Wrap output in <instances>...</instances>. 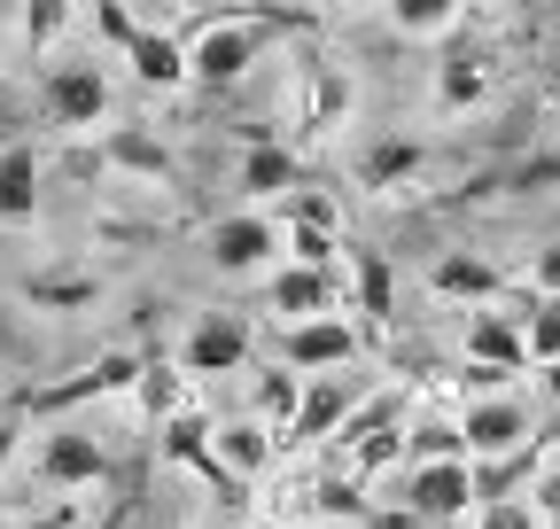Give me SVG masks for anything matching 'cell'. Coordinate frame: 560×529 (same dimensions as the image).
<instances>
[{"mask_svg":"<svg viewBox=\"0 0 560 529\" xmlns=\"http://www.w3.org/2000/svg\"><path fill=\"white\" fill-rule=\"evenodd\" d=\"M16 451H24V413H0V475L16 468Z\"/></svg>","mask_w":560,"mask_h":529,"instance_id":"obj_36","label":"cell"},{"mask_svg":"<svg viewBox=\"0 0 560 529\" xmlns=\"http://www.w3.org/2000/svg\"><path fill=\"white\" fill-rule=\"evenodd\" d=\"M459 358H467L475 374H499V381L529 374V351H522V304H482V311H467V327H459Z\"/></svg>","mask_w":560,"mask_h":529,"instance_id":"obj_9","label":"cell"},{"mask_svg":"<svg viewBox=\"0 0 560 529\" xmlns=\"http://www.w3.org/2000/svg\"><path fill=\"white\" fill-rule=\"evenodd\" d=\"M102 164L125 172V179H140V187H172V149L156 141L149 125H109L102 132Z\"/></svg>","mask_w":560,"mask_h":529,"instance_id":"obj_19","label":"cell"},{"mask_svg":"<svg viewBox=\"0 0 560 529\" xmlns=\"http://www.w3.org/2000/svg\"><path fill=\"white\" fill-rule=\"evenodd\" d=\"M234 187L249 195V211L289 203V195L304 187V156H296L289 141H272L265 125H249V149H242V179H234Z\"/></svg>","mask_w":560,"mask_h":529,"instance_id":"obj_14","label":"cell"},{"mask_svg":"<svg viewBox=\"0 0 560 529\" xmlns=\"http://www.w3.org/2000/svg\"><path fill=\"white\" fill-rule=\"evenodd\" d=\"M467 529H545V521H537V506H529V498H482Z\"/></svg>","mask_w":560,"mask_h":529,"instance_id":"obj_33","label":"cell"},{"mask_svg":"<svg viewBox=\"0 0 560 529\" xmlns=\"http://www.w3.org/2000/svg\"><path fill=\"white\" fill-rule=\"evenodd\" d=\"M86 24H94V32H102V47H109V55H125V39H132V32H140V16H132V9H125V0H102V9H94V16H86Z\"/></svg>","mask_w":560,"mask_h":529,"instance_id":"obj_34","label":"cell"},{"mask_svg":"<svg viewBox=\"0 0 560 529\" xmlns=\"http://www.w3.org/2000/svg\"><path fill=\"white\" fill-rule=\"evenodd\" d=\"M482 94H490V62H482V55H452L444 71H436V109H444V117L475 109Z\"/></svg>","mask_w":560,"mask_h":529,"instance_id":"obj_27","label":"cell"},{"mask_svg":"<svg viewBox=\"0 0 560 529\" xmlns=\"http://www.w3.org/2000/svg\"><path fill=\"white\" fill-rule=\"evenodd\" d=\"M350 109H359V79H350L342 62L312 55L304 71H296V125L327 141V132H342V125H350Z\"/></svg>","mask_w":560,"mask_h":529,"instance_id":"obj_13","label":"cell"},{"mask_svg":"<svg viewBox=\"0 0 560 529\" xmlns=\"http://www.w3.org/2000/svg\"><path fill=\"white\" fill-rule=\"evenodd\" d=\"M39 102L55 132H109V71L86 55H55L39 71Z\"/></svg>","mask_w":560,"mask_h":529,"instance_id":"obj_4","label":"cell"},{"mask_svg":"<svg viewBox=\"0 0 560 529\" xmlns=\"http://www.w3.org/2000/svg\"><path fill=\"white\" fill-rule=\"evenodd\" d=\"M342 264H350V311H359V336H366V327H389V311H397L389 257L382 249H342Z\"/></svg>","mask_w":560,"mask_h":529,"instance_id":"obj_20","label":"cell"},{"mask_svg":"<svg viewBox=\"0 0 560 529\" xmlns=\"http://www.w3.org/2000/svg\"><path fill=\"white\" fill-rule=\"evenodd\" d=\"M16 529H79V498H55L47 514H32V521H16Z\"/></svg>","mask_w":560,"mask_h":529,"instance_id":"obj_35","label":"cell"},{"mask_svg":"<svg viewBox=\"0 0 560 529\" xmlns=\"http://www.w3.org/2000/svg\"><path fill=\"white\" fill-rule=\"evenodd\" d=\"M39 483L47 491H62V498H79V491H94V483H109V451H102V436H86V428H70V421H55L47 436H39Z\"/></svg>","mask_w":560,"mask_h":529,"instance_id":"obj_10","label":"cell"},{"mask_svg":"<svg viewBox=\"0 0 560 529\" xmlns=\"http://www.w3.org/2000/svg\"><path fill=\"white\" fill-rule=\"evenodd\" d=\"M335 444H342V475H359V483H374V475L405 468V397L359 405V413H350V428H342Z\"/></svg>","mask_w":560,"mask_h":529,"instance_id":"obj_7","label":"cell"},{"mask_svg":"<svg viewBox=\"0 0 560 529\" xmlns=\"http://www.w3.org/2000/svg\"><path fill=\"white\" fill-rule=\"evenodd\" d=\"M350 413H359V389H350L342 374L304 381V397H296V421L280 428V451H319V444H335V436L350 428Z\"/></svg>","mask_w":560,"mask_h":529,"instance_id":"obj_11","label":"cell"},{"mask_svg":"<svg viewBox=\"0 0 560 529\" xmlns=\"http://www.w3.org/2000/svg\"><path fill=\"white\" fill-rule=\"evenodd\" d=\"M249 358H257V319H249V311H234V304L195 311V319H187V336H179V351H172V366H179L187 381H226V374H249Z\"/></svg>","mask_w":560,"mask_h":529,"instance_id":"obj_3","label":"cell"},{"mask_svg":"<svg viewBox=\"0 0 560 529\" xmlns=\"http://www.w3.org/2000/svg\"><path fill=\"white\" fill-rule=\"evenodd\" d=\"M420 164H429V149H420V141H374V149L359 156V187L397 195V187H412V179H420Z\"/></svg>","mask_w":560,"mask_h":529,"instance_id":"obj_24","label":"cell"},{"mask_svg":"<svg viewBox=\"0 0 560 529\" xmlns=\"http://www.w3.org/2000/svg\"><path fill=\"white\" fill-rule=\"evenodd\" d=\"M522 351H529V374L537 366H560V304H522Z\"/></svg>","mask_w":560,"mask_h":529,"instance_id":"obj_31","label":"cell"},{"mask_svg":"<svg viewBox=\"0 0 560 529\" xmlns=\"http://www.w3.org/2000/svg\"><path fill=\"white\" fill-rule=\"evenodd\" d=\"M459 444L475 459V475H499V468H522L537 451V413L522 389H490V397H467L459 405Z\"/></svg>","mask_w":560,"mask_h":529,"instance_id":"obj_2","label":"cell"},{"mask_svg":"<svg viewBox=\"0 0 560 529\" xmlns=\"http://www.w3.org/2000/svg\"><path fill=\"white\" fill-rule=\"evenodd\" d=\"M467 24L459 0H389V32L397 39H452Z\"/></svg>","mask_w":560,"mask_h":529,"instance_id":"obj_25","label":"cell"},{"mask_svg":"<svg viewBox=\"0 0 560 529\" xmlns=\"http://www.w3.org/2000/svg\"><path fill=\"white\" fill-rule=\"evenodd\" d=\"M265 311H272V327L335 319L342 311V281L335 273H312V264H272V273H265Z\"/></svg>","mask_w":560,"mask_h":529,"instance_id":"obj_12","label":"cell"},{"mask_svg":"<svg viewBox=\"0 0 560 529\" xmlns=\"http://www.w3.org/2000/svg\"><path fill=\"white\" fill-rule=\"evenodd\" d=\"M482 506V475H475V459H436V468H405V498L397 514L412 529H444V521H475Z\"/></svg>","mask_w":560,"mask_h":529,"instance_id":"obj_5","label":"cell"},{"mask_svg":"<svg viewBox=\"0 0 560 529\" xmlns=\"http://www.w3.org/2000/svg\"><path fill=\"white\" fill-rule=\"evenodd\" d=\"M249 529H289V521H280V514H265V521H249Z\"/></svg>","mask_w":560,"mask_h":529,"instance_id":"obj_38","label":"cell"},{"mask_svg":"<svg viewBox=\"0 0 560 529\" xmlns=\"http://www.w3.org/2000/svg\"><path fill=\"white\" fill-rule=\"evenodd\" d=\"M296 397H304V374L289 366H257V389H249V421H265L272 436L296 421Z\"/></svg>","mask_w":560,"mask_h":529,"instance_id":"obj_26","label":"cell"},{"mask_svg":"<svg viewBox=\"0 0 560 529\" xmlns=\"http://www.w3.org/2000/svg\"><path fill=\"white\" fill-rule=\"evenodd\" d=\"M522 281H529V296H537V304H560V234L529 249V273H522Z\"/></svg>","mask_w":560,"mask_h":529,"instance_id":"obj_32","label":"cell"},{"mask_svg":"<svg viewBox=\"0 0 560 529\" xmlns=\"http://www.w3.org/2000/svg\"><path fill=\"white\" fill-rule=\"evenodd\" d=\"M537 389H545V405H560V366H537Z\"/></svg>","mask_w":560,"mask_h":529,"instance_id":"obj_37","label":"cell"},{"mask_svg":"<svg viewBox=\"0 0 560 529\" xmlns=\"http://www.w3.org/2000/svg\"><path fill=\"white\" fill-rule=\"evenodd\" d=\"M296 514H319V521H374V506H366V483L359 475H304L296 483Z\"/></svg>","mask_w":560,"mask_h":529,"instance_id":"obj_22","label":"cell"},{"mask_svg":"<svg viewBox=\"0 0 560 529\" xmlns=\"http://www.w3.org/2000/svg\"><path fill=\"white\" fill-rule=\"evenodd\" d=\"M125 71H132V86H149V94H179L187 86V39L172 32V24H149L140 16V32L125 39Z\"/></svg>","mask_w":560,"mask_h":529,"instance_id":"obj_15","label":"cell"},{"mask_svg":"<svg viewBox=\"0 0 560 529\" xmlns=\"http://www.w3.org/2000/svg\"><path fill=\"white\" fill-rule=\"evenodd\" d=\"M210 436H219V421H210L202 405H187V413H172V421L156 428V451L172 459V468H187V475H202V483L234 491V483L219 475V451H210Z\"/></svg>","mask_w":560,"mask_h":529,"instance_id":"obj_18","label":"cell"},{"mask_svg":"<svg viewBox=\"0 0 560 529\" xmlns=\"http://www.w3.org/2000/svg\"><path fill=\"white\" fill-rule=\"evenodd\" d=\"M312 16H272V9H210V16H195V24H172L179 39H187V86H234V79H249L257 71V55H265V39L272 32H304Z\"/></svg>","mask_w":560,"mask_h":529,"instance_id":"obj_1","label":"cell"},{"mask_svg":"<svg viewBox=\"0 0 560 529\" xmlns=\"http://www.w3.org/2000/svg\"><path fill=\"white\" fill-rule=\"evenodd\" d=\"M359 351H366V336H359V319H350V311H335V319H304V327H280V366L304 374V381L342 374Z\"/></svg>","mask_w":560,"mask_h":529,"instance_id":"obj_8","label":"cell"},{"mask_svg":"<svg viewBox=\"0 0 560 529\" xmlns=\"http://www.w3.org/2000/svg\"><path fill=\"white\" fill-rule=\"evenodd\" d=\"M202 249H210V264H219L226 281H257V273H272V264H280V219L242 203V211H226V219H210Z\"/></svg>","mask_w":560,"mask_h":529,"instance_id":"obj_6","label":"cell"},{"mask_svg":"<svg viewBox=\"0 0 560 529\" xmlns=\"http://www.w3.org/2000/svg\"><path fill=\"white\" fill-rule=\"evenodd\" d=\"M522 498L537 506V521H545V529H560V436L529 451V491H522Z\"/></svg>","mask_w":560,"mask_h":529,"instance_id":"obj_30","label":"cell"},{"mask_svg":"<svg viewBox=\"0 0 560 529\" xmlns=\"http://www.w3.org/2000/svg\"><path fill=\"white\" fill-rule=\"evenodd\" d=\"M429 289H436L444 304H467V311H482V304H506V296H514V281H506L490 257H475V249H452V257H436Z\"/></svg>","mask_w":560,"mask_h":529,"instance_id":"obj_17","label":"cell"},{"mask_svg":"<svg viewBox=\"0 0 560 529\" xmlns=\"http://www.w3.org/2000/svg\"><path fill=\"white\" fill-rule=\"evenodd\" d=\"M210 451H219V475L242 491V483H265L272 468H280V436L265 428V421H249V413H234V421H219V436H210Z\"/></svg>","mask_w":560,"mask_h":529,"instance_id":"obj_16","label":"cell"},{"mask_svg":"<svg viewBox=\"0 0 560 529\" xmlns=\"http://www.w3.org/2000/svg\"><path fill=\"white\" fill-rule=\"evenodd\" d=\"M102 296V281L94 273H70V264H62V273H32L24 281V304H39V311H86Z\"/></svg>","mask_w":560,"mask_h":529,"instance_id":"obj_28","label":"cell"},{"mask_svg":"<svg viewBox=\"0 0 560 529\" xmlns=\"http://www.w3.org/2000/svg\"><path fill=\"white\" fill-rule=\"evenodd\" d=\"M0 226H39V149L9 141L0 149Z\"/></svg>","mask_w":560,"mask_h":529,"instance_id":"obj_21","label":"cell"},{"mask_svg":"<svg viewBox=\"0 0 560 529\" xmlns=\"http://www.w3.org/2000/svg\"><path fill=\"white\" fill-rule=\"evenodd\" d=\"M132 397H140V421H149V428H164L172 413H187V405H195V381H187L172 358H140Z\"/></svg>","mask_w":560,"mask_h":529,"instance_id":"obj_23","label":"cell"},{"mask_svg":"<svg viewBox=\"0 0 560 529\" xmlns=\"http://www.w3.org/2000/svg\"><path fill=\"white\" fill-rule=\"evenodd\" d=\"M70 24H79V9H70V0H32V9H24V47H32L39 71L55 62V47L70 39Z\"/></svg>","mask_w":560,"mask_h":529,"instance_id":"obj_29","label":"cell"}]
</instances>
